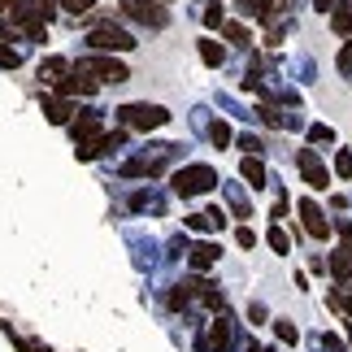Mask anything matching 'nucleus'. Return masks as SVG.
Segmentation results:
<instances>
[{
	"instance_id": "15",
	"label": "nucleus",
	"mask_w": 352,
	"mask_h": 352,
	"mask_svg": "<svg viewBox=\"0 0 352 352\" xmlns=\"http://www.w3.org/2000/svg\"><path fill=\"white\" fill-rule=\"evenodd\" d=\"M126 239H131V248H135V265H140V270H153V261H157V239L153 235H140V231H131Z\"/></svg>"
},
{
	"instance_id": "25",
	"label": "nucleus",
	"mask_w": 352,
	"mask_h": 352,
	"mask_svg": "<svg viewBox=\"0 0 352 352\" xmlns=\"http://www.w3.org/2000/svg\"><path fill=\"white\" fill-rule=\"evenodd\" d=\"M222 35L231 39V44H239V48H252L248 44V26H243V22H222Z\"/></svg>"
},
{
	"instance_id": "32",
	"label": "nucleus",
	"mask_w": 352,
	"mask_h": 352,
	"mask_svg": "<svg viewBox=\"0 0 352 352\" xmlns=\"http://www.w3.org/2000/svg\"><path fill=\"white\" fill-rule=\"evenodd\" d=\"M274 335H278L283 344H296V340H300V331H296L287 318H278V322H274Z\"/></svg>"
},
{
	"instance_id": "31",
	"label": "nucleus",
	"mask_w": 352,
	"mask_h": 352,
	"mask_svg": "<svg viewBox=\"0 0 352 352\" xmlns=\"http://www.w3.org/2000/svg\"><path fill=\"white\" fill-rule=\"evenodd\" d=\"M18 65H22V52L9 48V44H0V70H18Z\"/></svg>"
},
{
	"instance_id": "8",
	"label": "nucleus",
	"mask_w": 352,
	"mask_h": 352,
	"mask_svg": "<svg viewBox=\"0 0 352 352\" xmlns=\"http://www.w3.org/2000/svg\"><path fill=\"white\" fill-rule=\"evenodd\" d=\"M296 170H300V179L309 187H318V192H327V187H331V170L322 166V157L314 153V148H300V153H296Z\"/></svg>"
},
{
	"instance_id": "35",
	"label": "nucleus",
	"mask_w": 352,
	"mask_h": 352,
	"mask_svg": "<svg viewBox=\"0 0 352 352\" xmlns=\"http://www.w3.org/2000/svg\"><path fill=\"white\" fill-rule=\"evenodd\" d=\"M61 9H65V13H74V18H83V13L96 9V0H61Z\"/></svg>"
},
{
	"instance_id": "14",
	"label": "nucleus",
	"mask_w": 352,
	"mask_h": 352,
	"mask_svg": "<svg viewBox=\"0 0 352 352\" xmlns=\"http://www.w3.org/2000/svg\"><path fill=\"white\" fill-rule=\"evenodd\" d=\"M218 256H222V248H218V243H192V252H187V261H192V270H196V274H205V270H213V265H218Z\"/></svg>"
},
{
	"instance_id": "33",
	"label": "nucleus",
	"mask_w": 352,
	"mask_h": 352,
	"mask_svg": "<svg viewBox=\"0 0 352 352\" xmlns=\"http://www.w3.org/2000/svg\"><path fill=\"white\" fill-rule=\"evenodd\" d=\"M309 144H335V131L322 126V122H314V126H309Z\"/></svg>"
},
{
	"instance_id": "10",
	"label": "nucleus",
	"mask_w": 352,
	"mask_h": 352,
	"mask_svg": "<svg viewBox=\"0 0 352 352\" xmlns=\"http://www.w3.org/2000/svg\"><path fill=\"white\" fill-rule=\"evenodd\" d=\"M296 209H300V218H305V231H309V235H318V239H327V235H331V222H327V213H322L318 200H309V196H305Z\"/></svg>"
},
{
	"instance_id": "9",
	"label": "nucleus",
	"mask_w": 352,
	"mask_h": 352,
	"mask_svg": "<svg viewBox=\"0 0 352 352\" xmlns=\"http://www.w3.org/2000/svg\"><path fill=\"white\" fill-rule=\"evenodd\" d=\"M231 340H235L231 318L218 314V318H213V327H209V335H205V340H196V352H226V348H231Z\"/></svg>"
},
{
	"instance_id": "1",
	"label": "nucleus",
	"mask_w": 352,
	"mask_h": 352,
	"mask_svg": "<svg viewBox=\"0 0 352 352\" xmlns=\"http://www.w3.org/2000/svg\"><path fill=\"white\" fill-rule=\"evenodd\" d=\"M183 157V144H148L144 153H135L131 161H122V179H153L170 166V161Z\"/></svg>"
},
{
	"instance_id": "44",
	"label": "nucleus",
	"mask_w": 352,
	"mask_h": 352,
	"mask_svg": "<svg viewBox=\"0 0 352 352\" xmlns=\"http://www.w3.org/2000/svg\"><path fill=\"white\" fill-rule=\"evenodd\" d=\"M322 344H327V348H331V352H348V348H344V344H340V340H335V335H322Z\"/></svg>"
},
{
	"instance_id": "30",
	"label": "nucleus",
	"mask_w": 352,
	"mask_h": 352,
	"mask_svg": "<svg viewBox=\"0 0 352 352\" xmlns=\"http://www.w3.org/2000/svg\"><path fill=\"white\" fill-rule=\"evenodd\" d=\"M256 118H261L265 126H274V131H283V122H287V118H283V113L274 109V104H261V109H256Z\"/></svg>"
},
{
	"instance_id": "24",
	"label": "nucleus",
	"mask_w": 352,
	"mask_h": 352,
	"mask_svg": "<svg viewBox=\"0 0 352 352\" xmlns=\"http://www.w3.org/2000/svg\"><path fill=\"white\" fill-rule=\"evenodd\" d=\"M287 35H292V18H278V22H270V35H265V44H270V48H278Z\"/></svg>"
},
{
	"instance_id": "26",
	"label": "nucleus",
	"mask_w": 352,
	"mask_h": 352,
	"mask_svg": "<svg viewBox=\"0 0 352 352\" xmlns=\"http://www.w3.org/2000/svg\"><path fill=\"white\" fill-rule=\"evenodd\" d=\"M327 305L335 309V314H344V318L352 322V292H331V296H327Z\"/></svg>"
},
{
	"instance_id": "6",
	"label": "nucleus",
	"mask_w": 352,
	"mask_h": 352,
	"mask_svg": "<svg viewBox=\"0 0 352 352\" xmlns=\"http://www.w3.org/2000/svg\"><path fill=\"white\" fill-rule=\"evenodd\" d=\"M87 44L96 52H104V57H113V52H131L135 48V35L122 31V26H113V22H96L87 31Z\"/></svg>"
},
{
	"instance_id": "41",
	"label": "nucleus",
	"mask_w": 352,
	"mask_h": 352,
	"mask_svg": "<svg viewBox=\"0 0 352 352\" xmlns=\"http://www.w3.org/2000/svg\"><path fill=\"white\" fill-rule=\"evenodd\" d=\"M296 74H300V83H314V61L300 57V61H296Z\"/></svg>"
},
{
	"instance_id": "27",
	"label": "nucleus",
	"mask_w": 352,
	"mask_h": 352,
	"mask_svg": "<svg viewBox=\"0 0 352 352\" xmlns=\"http://www.w3.org/2000/svg\"><path fill=\"white\" fill-rule=\"evenodd\" d=\"M231 140H235V135H231V126H226V122L218 118V122H213V126H209V144H213V148H226Z\"/></svg>"
},
{
	"instance_id": "36",
	"label": "nucleus",
	"mask_w": 352,
	"mask_h": 352,
	"mask_svg": "<svg viewBox=\"0 0 352 352\" xmlns=\"http://www.w3.org/2000/svg\"><path fill=\"white\" fill-rule=\"evenodd\" d=\"M335 65H340V74H344V78H352V39H348V44L340 48V57H335Z\"/></svg>"
},
{
	"instance_id": "16",
	"label": "nucleus",
	"mask_w": 352,
	"mask_h": 352,
	"mask_svg": "<svg viewBox=\"0 0 352 352\" xmlns=\"http://www.w3.org/2000/svg\"><path fill=\"white\" fill-rule=\"evenodd\" d=\"M91 91H96V83H91V78L87 74H65L61 78V83H57V96H65V100H70V96H91Z\"/></svg>"
},
{
	"instance_id": "47",
	"label": "nucleus",
	"mask_w": 352,
	"mask_h": 352,
	"mask_svg": "<svg viewBox=\"0 0 352 352\" xmlns=\"http://www.w3.org/2000/svg\"><path fill=\"white\" fill-rule=\"evenodd\" d=\"M348 340H352V322H348Z\"/></svg>"
},
{
	"instance_id": "39",
	"label": "nucleus",
	"mask_w": 352,
	"mask_h": 352,
	"mask_svg": "<svg viewBox=\"0 0 352 352\" xmlns=\"http://www.w3.org/2000/svg\"><path fill=\"white\" fill-rule=\"evenodd\" d=\"M31 5H35V13H39L44 22H52V18H57V0H31Z\"/></svg>"
},
{
	"instance_id": "21",
	"label": "nucleus",
	"mask_w": 352,
	"mask_h": 352,
	"mask_svg": "<svg viewBox=\"0 0 352 352\" xmlns=\"http://www.w3.org/2000/svg\"><path fill=\"white\" fill-rule=\"evenodd\" d=\"M331 31L352 39V0H340V5L331 9Z\"/></svg>"
},
{
	"instance_id": "17",
	"label": "nucleus",
	"mask_w": 352,
	"mask_h": 352,
	"mask_svg": "<svg viewBox=\"0 0 352 352\" xmlns=\"http://www.w3.org/2000/svg\"><path fill=\"white\" fill-rule=\"evenodd\" d=\"M222 196H226V205L235 209V218H252V200L243 192V183H222Z\"/></svg>"
},
{
	"instance_id": "4",
	"label": "nucleus",
	"mask_w": 352,
	"mask_h": 352,
	"mask_svg": "<svg viewBox=\"0 0 352 352\" xmlns=\"http://www.w3.org/2000/svg\"><path fill=\"white\" fill-rule=\"evenodd\" d=\"M74 70H78V74H87L91 83H126V78H131L126 65H122L118 57H104V52H91V57L74 61Z\"/></svg>"
},
{
	"instance_id": "45",
	"label": "nucleus",
	"mask_w": 352,
	"mask_h": 352,
	"mask_svg": "<svg viewBox=\"0 0 352 352\" xmlns=\"http://www.w3.org/2000/svg\"><path fill=\"white\" fill-rule=\"evenodd\" d=\"M335 5H340V0H314V9H318V13H322V9H327V13H331Z\"/></svg>"
},
{
	"instance_id": "34",
	"label": "nucleus",
	"mask_w": 352,
	"mask_h": 352,
	"mask_svg": "<svg viewBox=\"0 0 352 352\" xmlns=\"http://www.w3.org/2000/svg\"><path fill=\"white\" fill-rule=\"evenodd\" d=\"M222 22H226L222 0H209V5H205V26H222Z\"/></svg>"
},
{
	"instance_id": "40",
	"label": "nucleus",
	"mask_w": 352,
	"mask_h": 352,
	"mask_svg": "<svg viewBox=\"0 0 352 352\" xmlns=\"http://www.w3.org/2000/svg\"><path fill=\"white\" fill-rule=\"evenodd\" d=\"M192 126H196L200 135H209V126H213V122H209V109H192Z\"/></svg>"
},
{
	"instance_id": "29",
	"label": "nucleus",
	"mask_w": 352,
	"mask_h": 352,
	"mask_svg": "<svg viewBox=\"0 0 352 352\" xmlns=\"http://www.w3.org/2000/svg\"><path fill=\"white\" fill-rule=\"evenodd\" d=\"M218 109H226V113H231V118H252V113L243 109V104H239L235 96H226V91H218Z\"/></svg>"
},
{
	"instance_id": "13",
	"label": "nucleus",
	"mask_w": 352,
	"mask_h": 352,
	"mask_svg": "<svg viewBox=\"0 0 352 352\" xmlns=\"http://www.w3.org/2000/svg\"><path fill=\"white\" fill-rule=\"evenodd\" d=\"M183 226H187V231H222V226H226V213H222L218 205H213V209L187 213V218H183Z\"/></svg>"
},
{
	"instance_id": "3",
	"label": "nucleus",
	"mask_w": 352,
	"mask_h": 352,
	"mask_svg": "<svg viewBox=\"0 0 352 352\" xmlns=\"http://www.w3.org/2000/svg\"><path fill=\"white\" fill-rule=\"evenodd\" d=\"M118 122L126 131H157L170 122V109H161V104H148V100H135V104H122L118 109Z\"/></svg>"
},
{
	"instance_id": "42",
	"label": "nucleus",
	"mask_w": 352,
	"mask_h": 352,
	"mask_svg": "<svg viewBox=\"0 0 352 352\" xmlns=\"http://www.w3.org/2000/svg\"><path fill=\"white\" fill-rule=\"evenodd\" d=\"M235 243H239V248H252V243H256L252 226H239V231H235Z\"/></svg>"
},
{
	"instance_id": "46",
	"label": "nucleus",
	"mask_w": 352,
	"mask_h": 352,
	"mask_svg": "<svg viewBox=\"0 0 352 352\" xmlns=\"http://www.w3.org/2000/svg\"><path fill=\"white\" fill-rule=\"evenodd\" d=\"M239 9H243V13H248V18H252V0H239Z\"/></svg>"
},
{
	"instance_id": "20",
	"label": "nucleus",
	"mask_w": 352,
	"mask_h": 352,
	"mask_svg": "<svg viewBox=\"0 0 352 352\" xmlns=\"http://www.w3.org/2000/svg\"><path fill=\"white\" fill-rule=\"evenodd\" d=\"M65 74H70V61H65V57H44V61H39V78H44L48 87H57Z\"/></svg>"
},
{
	"instance_id": "7",
	"label": "nucleus",
	"mask_w": 352,
	"mask_h": 352,
	"mask_svg": "<svg viewBox=\"0 0 352 352\" xmlns=\"http://www.w3.org/2000/svg\"><path fill=\"white\" fill-rule=\"evenodd\" d=\"M122 13H126L131 22L148 26V31H161V26L170 22V13H166L161 0H122Z\"/></svg>"
},
{
	"instance_id": "23",
	"label": "nucleus",
	"mask_w": 352,
	"mask_h": 352,
	"mask_svg": "<svg viewBox=\"0 0 352 352\" xmlns=\"http://www.w3.org/2000/svg\"><path fill=\"white\" fill-rule=\"evenodd\" d=\"M200 61H205L209 70H218V65L226 61V48H222V44H213V39H200Z\"/></svg>"
},
{
	"instance_id": "37",
	"label": "nucleus",
	"mask_w": 352,
	"mask_h": 352,
	"mask_svg": "<svg viewBox=\"0 0 352 352\" xmlns=\"http://www.w3.org/2000/svg\"><path fill=\"white\" fill-rule=\"evenodd\" d=\"M335 174H340V179H352V153L348 148H340V157H335Z\"/></svg>"
},
{
	"instance_id": "12",
	"label": "nucleus",
	"mask_w": 352,
	"mask_h": 352,
	"mask_svg": "<svg viewBox=\"0 0 352 352\" xmlns=\"http://www.w3.org/2000/svg\"><path fill=\"white\" fill-rule=\"evenodd\" d=\"M131 213H166V192H157V187H144V192H131Z\"/></svg>"
},
{
	"instance_id": "28",
	"label": "nucleus",
	"mask_w": 352,
	"mask_h": 352,
	"mask_svg": "<svg viewBox=\"0 0 352 352\" xmlns=\"http://www.w3.org/2000/svg\"><path fill=\"white\" fill-rule=\"evenodd\" d=\"M265 239H270V248H274V252H283V256H287V252H292V235H287V231H283V226H274V231H270Z\"/></svg>"
},
{
	"instance_id": "18",
	"label": "nucleus",
	"mask_w": 352,
	"mask_h": 352,
	"mask_svg": "<svg viewBox=\"0 0 352 352\" xmlns=\"http://www.w3.org/2000/svg\"><path fill=\"white\" fill-rule=\"evenodd\" d=\"M44 113H48L52 126H70V122H74V109H70L65 96H44Z\"/></svg>"
},
{
	"instance_id": "11",
	"label": "nucleus",
	"mask_w": 352,
	"mask_h": 352,
	"mask_svg": "<svg viewBox=\"0 0 352 352\" xmlns=\"http://www.w3.org/2000/svg\"><path fill=\"white\" fill-rule=\"evenodd\" d=\"M70 135H74V144H83V140H100L104 135V118L96 109H87V113H78L70 122Z\"/></svg>"
},
{
	"instance_id": "2",
	"label": "nucleus",
	"mask_w": 352,
	"mask_h": 352,
	"mask_svg": "<svg viewBox=\"0 0 352 352\" xmlns=\"http://www.w3.org/2000/svg\"><path fill=\"white\" fill-rule=\"evenodd\" d=\"M0 31H5V39H31V44H44V39H48V22L35 13L31 0H18V5L5 13Z\"/></svg>"
},
{
	"instance_id": "19",
	"label": "nucleus",
	"mask_w": 352,
	"mask_h": 352,
	"mask_svg": "<svg viewBox=\"0 0 352 352\" xmlns=\"http://www.w3.org/2000/svg\"><path fill=\"white\" fill-rule=\"evenodd\" d=\"M331 274L340 278V287H344V292H352V248L331 252Z\"/></svg>"
},
{
	"instance_id": "5",
	"label": "nucleus",
	"mask_w": 352,
	"mask_h": 352,
	"mask_svg": "<svg viewBox=\"0 0 352 352\" xmlns=\"http://www.w3.org/2000/svg\"><path fill=\"white\" fill-rule=\"evenodd\" d=\"M218 187V170L213 166H183V170H174V192H179L183 200H192V196H205Z\"/></svg>"
},
{
	"instance_id": "22",
	"label": "nucleus",
	"mask_w": 352,
	"mask_h": 352,
	"mask_svg": "<svg viewBox=\"0 0 352 352\" xmlns=\"http://www.w3.org/2000/svg\"><path fill=\"white\" fill-rule=\"evenodd\" d=\"M239 174H243V183H252V187H265V183H270V174H265V166H261V157H243Z\"/></svg>"
},
{
	"instance_id": "38",
	"label": "nucleus",
	"mask_w": 352,
	"mask_h": 352,
	"mask_svg": "<svg viewBox=\"0 0 352 352\" xmlns=\"http://www.w3.org/2000/svg\"><path fill=\"white\" fill-rule=\"evenodd\" d=\"M239 148H243L248 157H261V153H265V144L256 140V135H239Z\"/></svg>"
},
{
	"instance_id": "43",
	"label": "nucleus",
	"mask_w": 352,
	"mask_h": 352,
	"mask_svg": "<svg viewBox=\"0 0 352 352\" xmlns=\"http://www.w3.org/2000/svg\"><path fill=\"white\" fill-rule=\"evenodd\" d=\"M335 231H340L344 248H352V222H348V218H340V222H335Z\"/></svg>"
}]
</instances>
